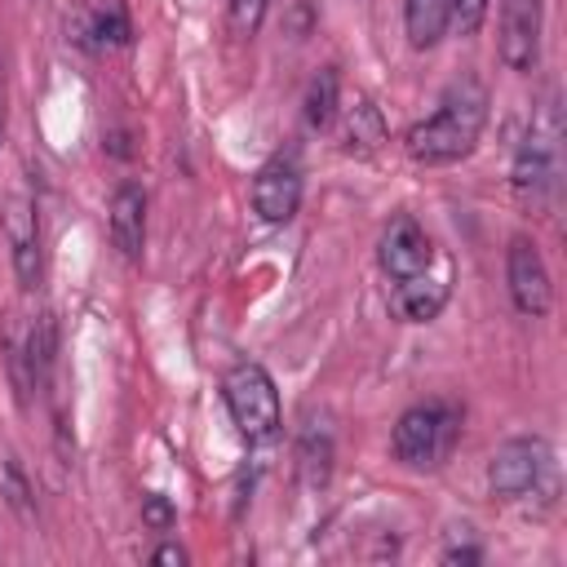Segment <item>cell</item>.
Returning a JSON list of instances; mask_svg holds the SVG:
<instances>
[{
	"label": "cell",
	"mask_w": 567,
	"mask_h": 567,
	"mask_svg": "<svg viewBox=\"0 0 567 567\" xmlns=\"http://www.w3.org/2000/svg\"><path fill=\"white\" fill-rule=\"evenodd\" d=\"M483 124H487V89L474 75H465L443 93L434 115L408 128L403 146L416 164H456L474 151Z\"/></svg>",
	"instance_id": "1"
},
{
	"label": "cell",
	"mask_w": 567,
	"mask_h": 567,
	"mask_svg": "<svg viewBox=\"0 0 567 567\" xmlns=\"http://www.w3.org/2000/svg\"><path fill=\"white\" fill-rule=\"evenodd\" d=\"M558 173H563V111H558V93L549 89L536 102L532 124L514 151L509 182H514V195L532 213H545L549 199L558 195Z\"/></svg>",
	"instance_id": "2"
},
{
	"label": "cell",
	"mask_w": 567,
	"mask_h": 567,
	"mask_svg": "<svg viewBox=\"0 0 567 567\" xmlns=\"http://www.w3.org/2000/svg\"><path fill=\"white\" fill-rule=\"evenodd\" d=\"M221 399H226V412H230L235 430L248 443L275 439V430H279V390H275V381L261 363H252V359L230 363L226 377H221Z\"/></svg>",
	"instance_id": "3"
},
{
	"label": "cell",
	"mask_w": 567,
	"mask_h": 567,
	"mask_svg": "<svg viewBox=\"0 0 567 567\" xmlns=\"http://www.w3.org/2000/svg\"><path fill=\"white\" fill-rule=\"evenodd\" d=\"M456 434H461V412L452 403L443 399L412 403L394 425V456L408 470H434L447 461Z\"/></svg>",
	"instance_id": "4"
},
{
	"label": "cell",
	"mask_w": 567,
	"mask_h": 567,
	"mask_svg": "<svg viewBox=\"0 0 567 567\" xmlns=\"http://www.w3.org/2000/svg\"><path fill=\"white\" fill-rule=\"evenodd\" d=\"M549 470H554V452L540 434H518V439H505L492 456H487V492L496 501H523V496H536L545 483H549Z\"/></svg>",
	"instance_id": "5"
},
{
	"label": "cell",
	"mask_w": 567,
	"mask_h": 567,
	"mask_svg": "<svg viewBox=\"0 0 567 567\" xmlns=\"http://www.w3.org/2000/svg\"><path fill=\"white\" fill-rule=\"evenodd\" d=\"M505 284H509V301H514L518 315H527V319H545L549 315L554 279H549V266H545L540 248L527 235L509 239V248H505Z\"/></svg>",
	"instance_id": "6"
},
{
	"label": "cell",
	"mask_w": 567,
	"mask_h": 567,
	"mask_svg": "<svg viewBox=\"0 0 567 567\" xmlns=\"http://www.w3.org/2000/svg\"><path fill=\"white\" fill-rule=\"evenodd\" d=\"M430 261H434V239L412 213H399L377 239V266L385 270V279H412L430 270Z\"/></svg>",
	"instance_id": "7"
},
{
	"label": "cell",
	"mask_w": 567,
	"mask_h": 567,
	"mask_svg": "<svg viewBox=\"0 0 567 567\" xmlns=\"http://www.w3.org/2000/svg\"><path fill=\"white\" fill-rule=\"evenodd\" d=\"M4 239H9V252H13V275L18 284L31 292L40 288V275H44V252H40V213H35V199L27 190L9 195V208H4Z\"/></svg>",
	"instance_id": "8"
},
{
	"label": "cell",
	"mask_w": 567,
	"mask_h": 567,
	"mask_svg": "<svg viewBox=\"0 0 567 567\" xmlns=\"http://www.w3.org/2000/svg\"><path fill=\"white\" fill-rule=\"evenodd\" d=\"M501 62L518 75L540 62V0H501Z\"/></svg>",
	"instance_id": "9"
},
{
	"label": "cell",
	"mask_w": 567,
	"mask_h": 567,
	"mask_svg": "<svg viewBox=\"0 0 567 567\" xmlns=\"http://www.w3.org/2000/svg\"><path fill=\"white\" fill-rule=\"evenodd\" d=\"M128 35H133V22H128L124 0H84V4L66 18V40H75V44L89 49V53L124 49Z\"/></svg>",
	"instance_id": "10"
},
{
	"label": "cell",
	"mask_w": 567,
	"mask_h": 567,
	"mask_svg": "<svg viewBox=\"0 0 567 567\" xmlns=\"http://www.w3.org/2000/svg\"><path fill=\"white\" fill-rule=\"evenodd\" d=\"M252 208H257L261 221L288 226L297 217V208H301V168L292 159H284V155L261 164L257 177H252Z\"/></svg>",
	"instance_id": "11"
},
{
	"label": "cell",
	"mask_w": 567,
	"mask_h": 567,
	"mask_svg": "<svg viewBox=\"0 0 567 567\" xmlns=\"http://www.w3.org/2000/svg\"><path fill=\"white\" fill-rule=\"evenodd\" d=\"M106 235L115 244L120 257L137 261L142 244H146V195L137 182H120L111 195V213H106Z\"/></svg>",
	"instance_id": "12"
},
{
	"label": "cell",
	"mask_w": 567,
	"mask_h": 567,
	"mask_svg": "<svg viewBox=\"0 0 567 567\" xmlns=\"http://www.w3.org/2000/svg\"><path fill=\"white\" fill-rule=\"evenodd\" d=\"M337 146L354 159H368L385 146V115L372 97H354L350 106H341V124H337Z\"/></svg>",
	"instance_id": "13"
},
{
	"label": "cell",
	"mask_w": 567,
	"mask_h": 567,
	"mask_svg": "<svg viewBox=\"0 0 567 567\" xmlns=\"http://www.w3.org/2000/svg\"><path fill=\"white\" fill-rule=\"evenodd\" d=\"M443 306H447V284L434 279L430 270H421V275H412V279H394L390 310H394L403 323H430V319H439Z\"/></svg>",
	"instance_id": "14"
},
{
	"label": "cell",
	"mask_w": 567,
	"mask_h": 567,
	"mask_svg": "<svg viewBox=\"0 0 567 567\" xmlns=\"http://www.w3.org/2000/svg\"><path fill=\"white\" fill-rule=\"evenodd\" d=\"M297 474L310 492L328 487L332 478V430L323 421H306L297 434Z\"/></svg>",
	"instance_id": "15"
},
{
	"label": "cell",
	"mask_w": 567,
	"mask_h": 567,
	"mask_svg": "<svg viewBox=\"0 0 567 567\" xmlns=\"http://www.w3.org/2000/svg\"><path fill=\"white\" fill-rule=\"evenodd\" d=\"M403 27L412 49H434L447 31V0H403Z\"/></svg>",
	"instance_id": "16"
},
{
	"label": "cell",
	"mask_w": 567,
	"mask_h": 567,
	"mask_svg": "<svg viewBox=\"0 0 567 567\" xmlns=\"http://www.w3.org/2000/svg\"><path fill=\"white\" fill-rule=\"evenodd\" d=\"M53 350H58V328H53V315H40L27 332V346H22V363L31 372V385H49V372H53Z\"/></svg>",
	"instance_id": "17"
},
{
	"label": "cell",
	"mask_w": 567,
	"mask_h": 567,
	"mask_svg": "<svg viewBox=\"0 0 567 567\" xmlns=\"http://www.w3.org/2000/svg\"><path fill=\"white\" fill-rule=\"evenodd\" d=\"M337 102H341V80H337V71H332V66H323V71L310 80L306 102H301L306 124H310V128H328V124L337 120Z\"/></svg>",
	"instance_id": "18"
},
{
	"label": "cell",
	"mask_w": 567,
	"mask_h": 567,
	"mask_svg": "<svg viewBox=\"0 0 567 567\" xmlns=\"http://www.w3.org/2000/svg\"><path fill=\"white\" fill-rule=\"evenodd\" d=\"M0 496H4L18 514H31V509H35L31 483H27V474H22V465H18L13 456H0Z\"/></svg>",
	"instance_id": "19"
},
{
	"label": "cell",
	"mask_w": 567,
	"mask_h": 567,
	"mask_svg": "<svg viewBox=\"0 0 567 567\" xmlns=\"http://www.w3.org/2000/svg\"><path fill=\"white\" fill-rule=\"evenodd\" d=\"M487 4L492 0H447V22L461 35H478V27L487 22Z\"/></svg>",
	"instance_id": "20"
},
{
	"label": "cell",
	"mask_w": 567,
	"mask_h": 567,
	"mask_svg": "<svg viewBox=\"0 0 567 567\" xmlns=\"http://www.w3.org/2000/svg\"><path fill=\"white\" fill-rule=\"evenodd\" d=\"M142 523H146L151 532H168V527L177 523V509L168 505V496L146 492V496H142Z\"/></svg>",
	"instance_id": "21"
},
{
	"label": "cell",
	"mask_w": 567,
	"mask_h": 567,
	"mask_svg": "<svg viewBox=\"0 0 567 567\" xmlns=\"http://www.w3.org/2000/svg\"><path fill=\"white\" fill-rule=\"evenodd\" d=\"M266 4L270 0H230V27H235V35H252L261 27V18H266Z\"/></svg>",
	"instance_id": "22"
},
{
	"label": "cell",
	"mask_w": 567,
	"mask_h": 567,
	"mask_svg": "<svg viewBox=\"0 0 567 567\" xmlns=\"http://www.w3.org/2000/svg\"><path fill=\"white\" fill-rule=\"evenodd\" d=\"M478 558H483V549H478L474 540H465V545H447V549H443V563H465V567H470V563H478Z\"/></svg>",
	"instance_id": "23"
},
{
	"label": "cell",
	"mask_w": 567,
	"mask_h": 567,
	"mask_svg": "<svg viewBox=\"0 0 567 567\" xmlns=\"http://www.w3.org/2000/svg\"><path fill=\"white\" fill-rule=\"evenodd\" d=\"M151 563H159V567H182V563H186V549L173 545V540H168V545H155V549H151Z\"/></svg>",
	"instance_id": "24"
},
{
	"label": "cell",
	"mask_w": 567,
	"mask_h": 567,
	"mask_svg": "<svg viewBox=\"0 0 567 567\" xmlns=\"http://www.w3.org/2000/svg\"><path fill=\"white\" fill-rule=\"evenodd\" d=\"M306 27H310V4L301 0V4H297V13H292V31H297V40L306 35Z\"/></svg>",
	"instance_id": "25"
},
{
	"label": "cell",
	"mask_w": 567,
	"mask_h": 567,
	"mask_svg": "<svg viewBox=\"0 0 567 567\" xmlns=\"http://www.w3.org/2000/svg\"><path fill=\"white\" fill-rule=\"evenodd\" d=\"M0 133H4V115H0Z\"/></svg>",
	"instance_id": "26"
}]
</instances>
